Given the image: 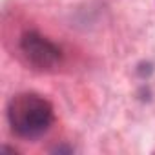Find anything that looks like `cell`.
Here are the masks:
<instances>
[{
    "label": "cell",
    "mask_w": 155,
    "mask_h": 155,
    "mask_svg": "<svg viewBox=\"0 0 155 155\" xmlns=\"http://www.w3.org/2000/svg\"><path fill=\"white\" fill-rule=\"evenodd\" d=\"M6 120L15 137L22 140H37L51 130L55 110L46 97L33 91H22L8 101Z\"/></svg>",
    "instance_id": "6da1fadb"
},
{
    "label": "cell",
    "mask_w": 155,
    "mask_h": 155,
    "mask_svg": "<svg viewBox=\"0 0 155 155\" xmlns=\"http://www.w3.org/2000/svg\"><path fill=\"white\" fill-rule=\"evenodd\" d=\"M18 49L24 62L40 73L55 71L62 62V49L49 40L48 37L40 35L38 31H26L18 40Z\"/></svg>",
    "instance_id": "7a4b0ae2"
},
{
    "label": "cell",
    "mask_w": 155,
    "mask_h": 155,
    "mask_svg": "<svg viewBox=\"0 0 155 155\" xmlns=\"http://www.w3.org/2000/svg\"><path fill=\"white\" fill-rule=\"evenodd\" d=\"M53 151H57V153H64V151H66V153H71L73 148H68V146H57Z\"/></svg>",
    "instance_id": "3957f363"
}]
</instances>
